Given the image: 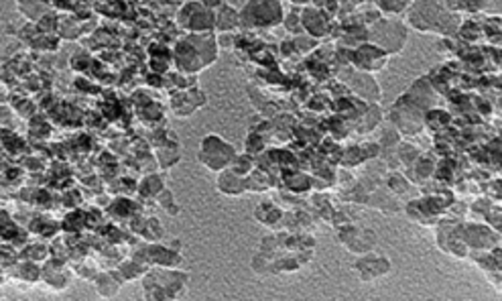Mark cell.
<instances>
[{
	"label": "cell",
	"mask_w": 502,
	"mask_h": 301,
	"mask_svg": "<svg viewBox=\"0 0 502 301\" xmlns=\"http://www.w3.org/2000/svg\"><path fill=\"white\" fill-rule=\"evenodd\" d=\"M366 41L379 45L389 56H396L407 43V27L396 19L381 16L366 27Z\"/></svg>",
	"instance_id": "obj_5"
},
{
	"label": "cell",
	"mask_w": 502,
	"mask_h": 301,
	"mask_svg": "<svg viewBox=\"0 0 502 301\" xmlns=\"http://www.w3.org/2000/svg\"><path fill=\"white\" fill-rule=\"evenodd\" d=\"M396 157H398V161H401L403 165L411 167V165L421 157V153H419V149H415V145H405V143L401 141L398 147H396Z\"/></svg>",
	"instance_id": "obj_31"
},
{
	"label": "cell",
	"mask_w": 502,
	"mask_h": 301,
	"mask_svg": "<svg viewBox=\"0 0 502 301\" xmlns=\"http://www.w3.org/2000/svg\"><path fill=\"white\" fill-rule=\"evenodd\" d=\"M139 193L143 197H157L163 189H165V178L159 176V173H153V176H147L145 180L139 183Z\"/></svg>",
	"instance_id": "obj_24"
},
{
	"label": "cell",
	"mask_w": 502,
	"mask_h": 301,
	"mask_svg": "<svg viewBox=\"0 0 502 301\" xmlns=\"http://www.w3.org/2000/svg\"><path fill=\"white\" fill-rule=\"evenodd\" d=\"M19 12H23L31 21H39L47 12V2L45 0H16Z\"/></svg>",
	"instance_id": "obj_25"
},
{
	"label": "cell",
	"mask_w": 502,
	"mask_h": 301,
	"mask_svg": "<svg viewBox=\"0 0 502 301\" xmlns=\"http://www.w3.org/2000/svg\"><path fill=\"white\" fill-rule=\"evenodd\" d=\"M285 19L283 0H248L240 8V29H275Z\"/></svg>",
	"instance_id": "obj_4"
},
{
	"label": "cell",
	"mask_w": 502,
	"mask_h": 301,
	"mask_svg": "<svg viewBox=\"0 0 502 301\" xmlns=\"http://www.w3.org/2000/svg\"><path fill=\"white\" fill-rule=\"evenodd\" d=\"M177 25L185 33H214L216 10L204 6L200 0H185L177 12Z\"/></svg>",
	"instance_id": "obj_7"
},
{
	"label": "cell",
	"mask_w": 502,
	"mask_h": 301,
	"mask_svg": "<svg viewBox=\"0 0 502 301\" xmlns=\"http://www.w3.org/2000/svg\"><path fill=\"white\" fill-rule=\"evenodd\" d=\"M41 281L49 287V289H53V291H61V289H65L69 283H71V273L63 267V261H49L45 267H43V271H41Z\"/></svg>",
	"instance_id": "obj_17"
},
{
	"label": "cell",
	"mask_w": 502,
	"mask_h": 301,
	"mask_svg": "<svg viewBox=\"0 0 502 301\" xmlns=\"http://www.w3.org/2000/svg\"><path fill=\"white\" fill-rule=\"evenodd\" d=\"M280 25H283L289 33H293V35H301V33H305V31H303V25H301V10L285 12V19H283Z\"/></svg>",
	"instance_id": "obj_34"
},
{
	"label": "cell",
	"mask_w": 502,
	"mask_h": 301,
	"mask_svg": "<svg viewBox=\"0 0 502 301\" xmlns=\"http://www.w3.org/2000/svg\"><path fill=\"white\" fill-rule=\"evenodd\" d=\"M220 47L214 33H185L173 49L175 67L181 73H200L202 69L216 63Z\"/></svg>",
	"instance_id": "obj_1"
},
{
	"label": "cell",
	"mask_w": 502,
	"mask_h": 301,
	"mask_svg": "<svg viewBox=\"0 0 502 301\" xmlns=\"http://www.w3.org/2000/svg\"><path fill=\"white\" fill-rule=\"evenodd\" d=\"M216 189L222 193V195H228V197H240L242 193H246V178L236 173L232 167L224 169L218 173V180H216Z\"/></svg>",
	"instance_id": "obj_18"
},
{
	"label": "cell",
	"mask_w": 502,
	"mask_h": 301,
	"mask_svg": "<svg viewBox=\"0 0 502 301\" xmlns=\"http://www.w3.org/2000/svg\"><path fill=\"white\" fill-rule=\"evenodd\" d=\"M167 244H169V246H171V248H175V250H179V252L183 250V241H179V239H171V241H169Z\"/></svg>",
	"instance_id": "obj_40"
},
{
	"label": "cell",
	"mask_w": 502,
	"mask_h": 301,
	"mask_svg": "<svg viewBox=\"0 0 502 301\" xmlns=\"http://www.w3.org/2000/svg\"><path fill=\"white\" fill-rule=\"evenodd\" d=\"M389 53L385 49H381L379 45L364 41L360 45H356L350 53V63L354 65V69L358 71H366V73H376L381 69H385L387 61H389Z\"/></svg>",
	"instance_id": "obj_10"
},
{
	"label": "cell",
	"mask_w": 502,
	"mask_h": 301,
	"mask_svg": "<svg viewBox=\"0 0 502 301\" xmlns=\"http://www.w3.org/2000/svg\"><path fill=\"white\" fill-rule=\"evenodd\" d=\"M187 285H189V275L169 267H153L143 277L145 300H177L187 291Z\"/></svg>",
	"instance_id": "obj_3"
},
{
	"label": "cell",
	"mask_w": 502,
	"mask_h": 301,
	"mask_svg": "<svg viewBox=\"0 0 502 301\" xmlns=\"http://www.w3.org/2000/svg\"><path fill=\"white\" fill-rule=\"evenodd\" d=\"M134 258H139L141 263L149 265V267H169V269H177L183 263V254L175 248H171L169 244H159V242H149L143 244L141 248L134 250L132 254Z\"/></svg>",
	"instance_id": "obj_9"
},
{
	"label": "cell",
	"mask_w": 502,
	"mask_h": 301,
	"mask_svg": "<svg viewBox=\"0 0 502 301\" xmlns=\"http://www.w3.org/2000/svg\"><path fill=\"white\" fill-rule=\"evenodd\" d=\"M157 161L161 165V169H171L173 165H177V161L181 159V149H179V141L169 139L163 141L161 145H157Z\"/></svg>",
	"instance_id": "obj_22"
},
{
	"label": "cell",
	"mask_w": 502,
	"mask_h": 301,
	"mask_svg": "<svg viewBox=\"0 0 502 301\" xmlns=\"http://www.w3.org/2000/svg\"><path fill=\"white\" fill-rule=\"evenodd\" d=\"M149 271V265L141 263L139 258H130V261H122L118 265V273L124 277V281H134V279H143L145 273Z\"/></svg>",
	"instance_id": "obj_23"
},
{
	"label": "cell",
	"mask_w": 502,
	"mask_h": 301,
	"mask_svg": "<svg viewBox=\"0 0 502 301\" xmlns=\"http://www.w3.org/2000/svg\"><path fill=\"white\" fill-rule=\"evenodd\" d=\"M285 218V212L280 210L277 204H273V202H263V204H259L256 208H254V220L259 222V224H263V226H269V228H273V226H277L280 220Z\"/></svg>",
	"instance_id": "obj_21"
},
{
	"label": "cell",
	"mask_w": 502,
	"mask_h": 301,
	"mask_svg": "<svg viewBox=\"0 0 502 301\" xmlns=\"http://www.w3.org/2000/svg\"><path fill=\"white\" fill-rule=\"evenodd\" d=\"M307 2H311V0H291V4H295V6H301V4H307Z\"/></svg>",
	"instance_id": "obj_41"
},
{
	"label": "cell",
	"mask_w": 502,
	"mask_h": 301,
	"mask_svg": "<svg viewBox=\"0 0 502 301\" xmlns=\"http://www.w3.org/2000/svg\"><path fill=\"white\" fill-rule=\"evenodd\" d=\"M271 178L263 171V169H252L248 176H246V189L252 191V193H263L271 187Z\"/></svg>",
	"instance_id": "obj_26"
},
{
	"label": "cell",
	"mask_w": 502,
	"mask_h": 301,
	"mask_svg": "<svg viewBox=\"0 0 502 301\" xmlns=\"http://www.w3.org/2000/svg\"><path fill=\"white\" fill-rule=\"evenodd\" d=\"M240 29V10L232 4H224L216 10V31L218 33H234Z\"/></svg>",
	"instance_id": "obj_20"
},
{
	"label": "cell",
	"mask_w": 502,
	"mask_h": 301,
	"mask_svg": "<svg viewBox=\"0 0 502 301\" xmlns=\"http://www.w3.org/2000/svg\"><path fill=\"white\" fill-rule=\"evenodd\" d=\"M238 151L232 143L224 141L220 134H206L200 143V153H198V161L214 173H220L224 169H228L234 159H236Z\"/></svg>",
	"instance_id": "obj_6"
},
{
	"label": "cell",
	"mask_w": 502,
	"mask_h": 301,
	"mask_svg": "<svg viewBox=\"0 0 502 301\" xmlns=\"http://www.w3.org/2000/svg\"><path fill=\"white\" fill-rule=\"evenodd\" d=\"M337 242L352 254H364V252H370L374 250L379 237L372 228H366V226H356L352 222L344 224V226H337Z\"/></svg>",
	"instance_id": "obj_8"
},
{
	"label": "cell",
	"mask_w": 502,
	"mask_h": 301,
	"mask_svg": "<svg viewBox=\"0 0 502 301\" xmlns=\"http://www.w3.org/2000/svg\"><path fill=\"white\" fill-rule=\"evenodd\" d=\"M25 256L29 254V261H35V263H39V261H45L47 258V246L45 244H27V248H25V252H23Z\"/></svg>",
	"instance_id": "obj_36"
},
{
	"label": "cell",
	"mask_w": 502,
	"mask_h": 301,
	"mask_svg": "<svg viewBox=\"0 0 502 301\" xmlns=\"http://www.w3.org/2000/svg\"><path fill=\"white\" fill-rule=\"evenodd\" d=\"M348 86L366 102H379L381 100V86L376 84L374 75L372 73H366V71H358V69H352L346 77Z\"/></svg>",
	"instance_id": "obj_13"
},
{
	"label": "cell",
	"mask_w": 502,
	"mask_h": 301,
	"mask_svg": "<svg viewBox=\"0 0 502 301\" xmlns=\"http://www.w3.org/2000/svg\"><path fill=\"white\" fill-rule=\"evenodd\" d=\"M352 269H354V273L358 275L360 281L370 283V281H376V279H383L385 275H389L392 265L385 254H376V252L370 250V252L360 254V258L354 263Z\"/></svg>",
	"instance_id": "obj_12"
},
{
	"label": "cell",
	"mask_w": 502,
	"mask_h": 301,
	"mask_svg": "<svg viewBox=\"0 0 502 301\" xmlns=\"http://www.w3.org/2000/svg\"><path fill=\"white\" fill-rule=\"evenodd\" d=\"M216 41H218V47L220 49H234V33H218L216 35Z\"/></svg>",
	"instance_id": "obj_38"
},
{
	"label": "cell",
	"mask_w": 502,
	"mask_h": 301,
	"mask_svg": "<svg viewBox=\"0 0 502 301\" xmlns=\"http://www.w3.org/2000/svg\"><path fill=\"white\" fill-rule=\"evenodd\" d=\"M204 6H208V8H212V10H218L220 6L226 4V0H200Z\"/></svg>",
	"instance_id": "obj_39"
},
{
	"label": "cell",
	"mask_w": 502,
	"mask_h": 301,
	"mask_svg": "<svg viewBox=\"0 0 502 301\" xmlns=\"http://www.w3.org/2000/svg\"><path fill=\"white\" fill-rule=\"evenodd\" d=\"M387 187H389V191H392L396 197H401V195H405L409 189H411V181L407 176H401L396 169L389 173V178H387Z\"/></svg>",
	"instance_id": "obj_29"
},
{
	"label": "cell",
	"mask_w": 502,
	"mask_h": 301,
	"mask_svg": "<svg viewBox=\"0 0 502 301\" xmlns=\"http://www.w3.org/2000/svg\"><path fill=\"white\" fill-rule=\"evenodd\" d=\"M41 271L43 269H39V265L35 263V261H23L19 267H16V271H14V275H16V279H23V281H27V283H37V281H41Z\"/></svg>",
	"instance_id": "obj_27"
},
{
	"label": "cell",
	"mask_w": 502,
	"mask_h": 301,
	"mask_svg": "<svg viewBox=\"0 0 502 301\" xmlns=\"http://www.w3.org/2000/svg\"><path fill=\"white\" fill-rule=\"evenodd\" d=\"M409 10V25L423 33L451 35L457 31L459 16L440 0H413Z\"/></svg>",
	"instance_id": "obj_2"
},
{
	"label": "cell",
	"mask_w": 502,
	"mask_h": 301,
	"mask_svg": "<svg viewBox=\"0 0 502 301\" xmlns=\"http://www.w3.org/2000/svg\"><path fill=\"white\" fill-rule=\"evenodd\" d=\"M366 206L376 208V210L383 212L385 216H394V214L403 208L401 200H398L392 191H389V187H379V185L370 191V195H368V200H366Z\"/></svg>",
	"instance_id": "obj_16"
},
{
	"label": "cell",
	"mask_w": 502,
	"mask_h": 301,
	"mask_svg": "<svg viewBox=\"0 0 502 301\" xmlns=\"http://www.w3.org/2000/svg\"><path fill=\"white\" fill-rule=\"evenodd\" d=\"M273 258H275V256H271V254H267V252L259 250V252L252 256L250 267H252V271H254L256 275L267 277V275H271V273H273Z\"/></svg>",
	"instance_id": "obj_28"
},
{
	"label": "cell",
	"mask_w": 502,
	"mask_h": 301,
	"mask_svg": "<svg viewBox=\"0 0 502 301\" xmlns=\"http://www.w3.org/2000/svg\"><path fill=\"white\" fill-rule=\"evenodd\" d=\"M143 234H145V239L149 242H157L161 237H163V224L157 220V218H147V220H143Z\"/></svg>",
	"instance_id": "obj_33"
},
{
	"label": "cell",
	"mask_w": 502,
	"mask_h": 301,
	"mask_svg": "<svg viewBox=\"0 0 502 301\" xmlns=\"http://www.w3.org/2000/svg\"><path fill=\"white\" fill-rule=\"evenodd\" d=\"M381 121V110L379 106H370L368 108V115H366V124H364V130L362 132H370L376 124Z\"/></svg>",
	"instance_id": "obj_37"
},
{
	"label": "cell",
	"mask_w": 502,
	"mask_h": 301,
	"mask_svg": "<svg viewBox=\"0 0 502 301\" xmlns=\"http://www.w3.org/2000/svg\"><path fill=\"white\" fill-rule=\"evenodd\" d=\"M124 283H126V281H124V277L118 273V269H116V271H104V273H98V275H96V279H94L96 291H98V296H100V298H104V300H112V298H116V296H118V291H120V287H122Z\"/></svg>",
	"instance_id": "obj_19"
},
{
	"label": "cell",
	"mask_w": 502,
	"mask_h": 301,
	"mask_svg": "<svg viewBox=\"0 0 502 301\" xmlns=\"http://www.w3.org/2000/svg\"><path fill=\"white\" fill-rule=\"evenodd\" d=\"M206 104V96L200 92V90H183L179 94H175L171 98V108L177 117L185 119V117H191L198 108H202Z\"/></svg>",
	"instance_id": "obj_15"
},
{
	"label": "cell",
	"mask_w": 502,
	"mask_h": 301,
	"mask_svg": "<svg viewBox=\"0 0 502 301\" xmlns=\"http://www.w3.org/2000/svg\"><path fill=\"white\" fill-rule=\"evenodd\" d=\"M155 200H157V204H159V206H161V208L167 212L169 216H177V214L181 212V208H179V206H177V202H175L173 191L167 189V187H165V189H163V191H161V193H159Z\"/></svg>",
	"instance_id": "obj_32"
},
{
	"label": "cell",
	"mask_w": 502,
	"mask_h": 301,
	"mask_svg": "<svg viewBox=\"0 0 502 301\" xmlns=\"http://www.w3.org/2000/svg\"><path fill=\"white\" fill-rule=\"evenodd\" d=\"M376 6L381 8V12H387V14H403L411 4L413 0H374Z\"/></svg>",
	"instance_id": "obj_30"
},
{
	"label": "cell",
	"mask_w": 502,
	"mask_h": 301,
	"mask_svg": "<svg viewBox=\"0 0 502 301\" xmlns=\"http://www.w3.org/2000/svg\"><path fill=\"white\" fill-rule=\"evenodd\" d=\"M301 25H303V31L313 39H322L330 33V21L320 6H303Z\"/></svg>",
	"instance_id": "obj_14"
},
{
	"label": "cell",
	"mask_w": 502,
	"mask_h": 301,
	"mask_svg": "<svg viewBox=\"0 0 502 301\" xmlns=\"http://www.w3.org/2000/svg\"><path fill=\"white\" fill-rule=\"evenodd\" d=\"M457 234L462 242L472 250H490L501 244V234L488 224H459Z\"/></svg>",
	"instance_id": "obj_11"
},
{
	"label": "cell",
	"mask_w": 502,
	"mask_h": 301,
	"mask_svg": "<svg viewBox=\"0 0 502 301\" xmlns=\"http://www.w3.org/2000/svg\"><path fill=\"white\" fill-rule=\"evenodd\" d=\"M236 173H240V176H248L252 169H254V159H252V155H236V159H234V163L230 165Z\"/></svg>",
	"instance_id": "obj_35"
}]
</instances>
